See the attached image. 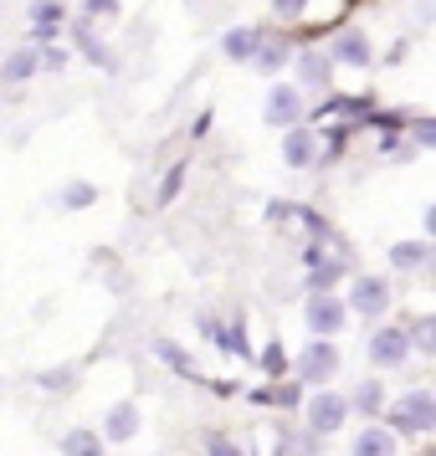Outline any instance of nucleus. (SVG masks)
<instances>
[{
  "instance_id": "25",
  "label": "nucleus",
  "mask_w": 436,
  "mask_h": 456,
  "mask_svg": "<svg viewBox=\"0 0 436 456\" xmlns=\"http://www.w3.org/2000/svg\"><path fill=\"white\" fill-rule=\"evenodd\" d=\"M119 11V0H87V16H98V21H108Z\"/></svg>"
},
{
  "instance_id": "24",
  "label": "nucleus",
  "mask_w": 436,
  "mask_h": 456,
  "mask_svg": "<svg viewBox=\"0 0 436 456\" xmlns=\"http://www.w3.org/2000/svg\"><path fill=\"white\" fill-rule=\"evenodd\" d=\"M354 405H359V411H374V405H380V385H365V390L354 395Z\"/></svg>"
},
{
  "instance_id": "14",
  "label": "nucleus",
  "mask_w": 436,
  "mask_h": 456,
  "mask_svg": "<svg viewBox=\"0 0 436 456\" xmlns=\"http://www.w3.org/2000/svg\"><path fill=\"white\" fill-rule=\"evenodd\" d=\"M37 67H42V62H37V52H21V57H11V62L0 67V77H5V83H26Z\"/></svg>"
},
{
  "instance_id": "7",
  "label": "nucleus",
  "mask_w": 436,
  "mask_h": 456,
  "mask_svg": "<svg viewBox=\"0 0 436 456\" xmlns=\"http://www.w3.org/2000/svg\"><path fill=\"white\" fill-rule=\"evenodd\" d=\"M298 113H303V98H298V87H272L267 98V124H298Z\"/></svg>"
},
{
  "instance_id": "19",
  "label": "nucleus",
  "mask_w": 436,
  "mask_h": 456,
  "mask_svg": "<svg viewBox=\"0 0 436 456\" xmlns=\"http://www.w3.org/2000/svg\"><path fill=\"white\" fill-rule=\"evenodd\" d=\"M31 16H37V26H42V31H52V26H62V5H57V0H42Z\"/></svg>"
},
{
  "instance_id": "11",
  "label": "nucleus",
  "mask_w": 436,
  "mask_h": 456,
  "mask_svg": "<svg viewBox=\"0 0 436 456\" xmlns=\"http://www.w3.org/2000/svg\"><path fill=\"white\" fill-rule=\"evenodd\" d=\"M103 426H108V441H128V436L139 431V411L124 400V405H113V411H108Z\"/></svg>"
},
{
  "instance_id": "9",
  "label": "nucleus",
  "mask_w": 436,
  "mask_h": 456,
  "mask_svg": "<svg viewBox=\"0 0 436 456\" xmlns=\"http://www.w3.org/2000/svg\"><path fill=\"white\" fill-rule=\"evenodd\" d=\"M354 456H395V436L385 426H365L354 436Z\"/></svg>"
},
{
  "instance_id": "3",
  "label": "nucleus",
  "mask_w": 436,
  "mask_h": 456,
  "mask_svg": "<svg viewBox=\"0 0 436 456\" xmlns=\"http://www.w3.org/2000/svg\"><path fill=\"white\" fill-rule=\"evenodd\" d=\"M344 415H350V405H344V400H339V395H313L308 400V426L318 436H329V431H339V426H344Z\"/></svg>"
},
{
  "instance_id": "29",
  "label": "nucleus",
  "mask_w": 436,
  "mask_h": 456,
  "mask_svg": "<svg viewBox=\"0 0 436 456\" xmlns=\"http://www.w3.org/2000/svg\"><path fill=\"white\" fill-rule=\"evenodd\" d=\"M415 144H436V128L426 124V118H421V124H415Z\"/></svg>"
},
{
  "instance_id": "21",
  "label": "nucleus",
  "mask_w": 436,
  "mask_h": 456,
  "mask_svg": "<svg viewBox=\"0 0 436 456\" xmlns=\"http://www.w3.org/2000/svg\"><path fill=\"white\" fill-rule=\"evenodd\" d=\"M262 370H272V374H277V370H288V354L277 349V344H267V349H262Z\"/></svg>"
},
{
  "instance_id": "1",
  "label": "nucleus",
  "mask_w": 436,
  "mask_h": 456,
  "mask_svg": "<svg viewBox=\"0 0 436 456\" xmlns=\"http://www.w3.org/2000/svg\"><path fill=\"white\" fill-rule=\"evenodd\" d=\"M391 420L400 426V431H432L436 426V400H432V390H411V395H400L391 405Z\"/></svg>"
},
{
  "instance_id": "15",
  "label": "nucleus",
  "mask_w": 436,
  "mask_h": 456,
  "mask_svg": "<svg viewBox=\"0 0 436 456\" xmlns=\"http://www.w3.org/2000/svg\"><path fill=\"white\" fill-rule=\"evenodd\" d=\"M391 262L395 267H421V262H426V247H421V241H400V247L391 251Z\"/></svg>"
},
{
  "instance_id": "8",
  "label": "nucleus",
  "mask_w": 436,
  "mask_h": 456,
  "mask_svg": "<svg viewBox=\"0 0 436 456\" xmlns=\"http://www.w3.org/2000/svg\"><path fill=\"white\" fill-rule=\"evenodd\" d=\"M333 62L365 67V62H370V37H365V31H344V37L333 42Z\"/></svg>"
},
{
  "instance_id": "26",
  "label": "nucleus",
  "mask_w": 436,
  "mask_h": 456,
  "mask_svg": "<svg viewBox=\"0 0 436 456\" xmlns=\"http://www.w3.org/2000/svg\"><path fill=\"white\" fill-rule=\"evenodd\" d=\"M62 200H67V206H87V200H93V185H72Z\"/></svg>"
},
{
  "instance_id": "22",
  "label": "nucleus",
  "mask_w": 436,
  "mask_h": 456,
  "mask_svg": "<svg viewBox=\"0 0 436 456\" xmlns=\"http://www.w3.org/2000/svg\"><path fill=\"white\" fill-rule=\"evenodd\" d=\"M160 354H165V359H169V364H175L180 374H195V364H190V359H185L180 349H175V344H160Z\"/></svg>"
},
{
  "instance_id": "17",
  "label": "nucleus",
  "mask_w": 436,
  "mask_h": 456,
  "mask_svg": "<svg viewBox=\"0 0 436 456\" xmlns=\"http://www.w3.org/2000/svg\"><path fill=\"white\" fill-rule=\"evenodd\" d=\"M406 344H415V349L436 354V323H432V318H421V323H415V333H406Z\"/></svg>"
},
{
  "instance_id": "2",
  "label": "nucleus",
  "mask_w": 436,
  "mask_h": 456,
  "mask_svg": "<svg viewBox=\"0 0 436 456\" xmlns=\"http://www.w3.org/2000/svg\"><path fill=\"white\" fill-rule=\"evenodd\" d=\"M344 303H339V297H329V292H313V303H308V313H303V318H308V329L318 333V338H329V333H339V323H344Z\"/></svg>"
},
{
  "instance_id": "23",
  "label": "nucleus",
  "mask_w": 436,
  "mask_h": 456,
  "mask_svg": "<svg viewBox=\"0 0 436 456\" xmlns=\"http://www.w3.org/2000/svg\"><path fill=\"white\" fill-rule=\"evenodd\" d=\"M180 180H185V165L169 169V180H165V190H160V200H175V195H180Z\"/></svg>"
},
{
  "instance_id": "28",
  "label": "nucleus",
  "mask_w": 436,
  "mask_h": 456,
  "mask_svg": "<svg viewBox=\"0 0 436 456\" xmlns=\"http://www.w3.org/2000/svg\"><path fill=\"white\" fill-rule=\"evenodd\" d=\"M272 11H277V16H298V11H303V0H272Z\"/></svg>"
},
{
  "instance_id": "18",
  "label": "nucleus",
  "mask_w": 436,
  "mask_h": 456,
  "mask_svg": "<svg viewBox=\"0 0 436 456\" xmlns=\"http://www.w3.org/2000/svg\"><path fill=\"white\" fill-rule=\"evenodd\" d=\"M303 83H313V87L329 83V57H303Z\"/></svg>"
},
{
  "instance_id": "10",
  "label": "nucleus",
  "mask_w": 436,
  "mask_h": 456,
  "mask_svg": "<svg viewBox=\"0 0 436 456\" xmlns=\"http://www.w3.org/2000/svg\"><path fill=\"white\" fill-rule=\"evenodd\" d=\"M313 149H318V144H313L308 128H292L288 139H283V159H288L292 169H303V165H313Z\"/></svg>"
},
{
  "instance_id": "6",
  "label": "nucleus",
  "mask_w": 436,
  "mask_h": 456,
  "mask_svg": "<svg viewBox=\"0 0 436 456\" xmlns=\"http://www.w3.org/2000/svg\"><path fill=\"white\" fill-rule=\"evenodd\" d=\"M406 354H411V344H406V333H400V329H380V333L370 338V359L380 364V370L406 364Z\"/></svg>"
},
{
  "instance_id": "5",
  "label": "nucleus",
  "mask_w": 436,
  "mask_h": 456,
  "mask_svg": "<svg viewBox=\"0 0 436 456\" xmlns=\"http://www.w3.org/2000/svg\"><path fill=\"white\" fill-rule=\"evenodd\" d=\"M350 303L365 313V318H380V313H385V303H391L385 277H359V282H354V292H350Z\"/></svg>"
},
{
  "instance_id": "12",
  "label": "nucleus",
  "mask_w": 436,
  "mask_h": 456,
  "mask_svg": "<svg viewBox=\"0 0 436 456\" xmlns=\"http://www.w3.org/2000/svg\"><path fill=\"white\" fill-rule=\"evenodd\" d=\"M221 46H226V57H231V62H251V52H257L262 42H257V31L236 26V31H226V42H221Z\"/></svg>"
},
{
  "instance_id": "16",
  "label": "nucleus",
  "mask_w": 436,
  "mask_h": 456,
  "mask_svg": "<svg viewBox=\"0 0 436 456\" xmlns=\"http://www.w3.org/2000/svg\"><path fill=\"white\" fill-rule=\"evenodd\" d=\"M251 62L262 67V72H277V67L288 62V46H257V52H251Z\"/></svg>"
},
{
  "instance_id": "27",
  "label": "nucleus",
  "mask_w": 436,
  "mask_h": 456,
  "mask_svg": "<svg viewBox=\"0 0 436 456\" xmlns=\"http://www.w3.org/2000/svg\"><path fill=\"white\" fill-rule=\"evenodd\" d=\"M206 446H210V456H242V452H236V446L226 441V436H210Z\"/></svg>"
},
{
  "instance_id": "4",
  "label": "nucleus",
  "mask_w": 436,
  "mask_h": 456,
  "mask_svg": "<svg viewBox=\"0 0 436 456\" xmlns=\"http://www.w3.org/2000/svg\"><path fill=\"white\" fill-rule=\"evenodd\" d=\"M333 370H339V349H333V344H324V338H318V344H308V349H303V359H298V374H303V379H313V385H324Z\"/></svg>"
},
{
  "instance_id": "13",
  "label": "nucleus",
  "mask_w": 436,
  "mask_h": 456,
  "mask_svg": "<svg viewBox=\"0 0 436 456\" xmlns=\"http://www.w3.org/2000/svg\"><path fill=\"white\" fill-rule=\"evenodd\" d=\"M62 456H103V441H98L93 431H67Z\"/></svg>"
},
{
  "instance_id": "20",
  "label": "nucleus",
  "mask_w": 436,
  "mask_h": 456,
  "mask_svg": "<svg viewBox=\"0 0 436 456\" xmlns=\"http://www.w3.org/2000/svg\"><path fill=\"white\" fill-rule=\"evenodd\" d=\"M72 379H78L72 370H46V374H42V385H46V390H72Z\"/></svg>"
}]
</instances>
